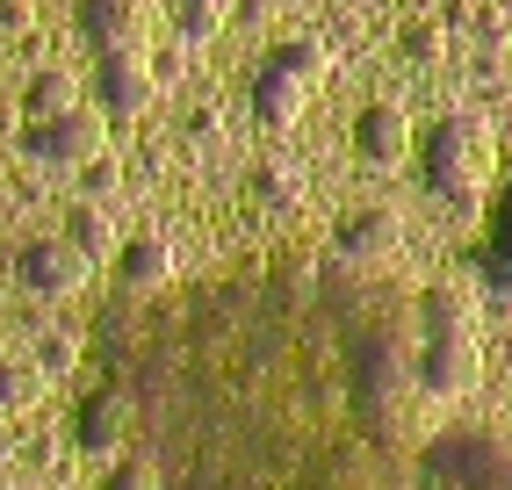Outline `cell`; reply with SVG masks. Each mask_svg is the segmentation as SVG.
Returning <instances> with one entry per match:
<instances>
[{"instance_id":"cell-1","label":"cell","mask_w":512,"mask_h":490,"mask_svg":"<svg viewBox=\"0 0 512 490\" xmlns=\"http://www.w3.org/2000/svg\"><path fill=\"white\" fill-rule=\"evenodd\" d=\"M491 166H498V145H491V123L484 116H440L426 130V181L440 195L469 202L476 188L491 181Z\"/></svg>"},{"instance_id":"cell-2","label":"cell","mask_w":512,"mask_h":490,"mask_svg":"<svg viewBox=\"0 0 512 490\" xmlns=\"http://www.w3.org/2000/svg\"><path fill=\"white\" fill-rule=\"evenodd\" d=\"M426 390L433 397H469L476 390V332H469V310L462 296H433V339H426Z\"/></svg>"},{"instance_id":"cell-3","label":"cell","mask_w":512,"mask_h":490,"mask_svg":"<svg viewBox=\"0 0 512 490\" xmlns=\"http://www.w3.org/2000/svg\"><path fill=\"white\" fill-rule=\"evenodd\" d=\"M22 152L44 166H87L101 159V116L94 109H58V116H29Z\"/></svg>"},{"instance_id":"cell-4","label":"cell","mask_w":512,"mask_h":490,"mask_svg":"<svg viewBox=\"0 0 512 490\" xmlns=\"http://www.w3.org/2000/svg\"><path fill=\"white\" fill-rule=\"evenodd\" d=\"M87 267L94 260L80 253V245H65V238H37V245H22V260H15L29 296H80L87 289Z\"/></svg>"},{"instance_id":"cell-5","label":"cell","mask_w":512,"mask_h":490,"mask_svg":"<svg viewBox=\"0 0 512 490\" xmlns=\"http://www.w3.org/2000/svg\"><path fill=\"white\" fill-rule=\"evenodd\" d=\"M94 94H101V109H109V116H138L145 101L159 94V73H152L145 51H101V65H94Z\"/></svg>"},{"instance_id":"cell-6","label":"cell","mask_w":512,"mask_h":490,"mask_svg":"<svg viewBox=\"0 0 512 490\" xmlns=\"http://www.w3.org/2000/svg\"><path fill=\"white\" fill-rule=\"evenodd\" d=\"M339 253L354 267H390L404 253V217L397 209H361V217H347V231H339Z\"/></svg>"},{"instance_id":"cell-7","label":"cell","mask_w":512,"mask_h":490,"mask_svg":"<svg viewBox=\"0 0 512 490\" xmlns=\"http://www.w3.org/2000/svg\"><path fill=\"white\" fill-rule=\"evenodd\" d=\"M80 37L94 51H138L145 44V8L138 0H80Z\"/></svg>"},{"instance_id":"cell-8","label":"cell","mask_w":512,"mask_h":490,"mask_svg":"<svg viewBox=\"0 0 512 490\" xmlns=\"http://www.w3.org/2000/svg\"><path fill=\"white\" fill-rule=\"evenodd\" d=\"M303 109H311V80L282 73V65H260V80H253V116L275 123V130H289Z\"/></svg>"},{"instance_id":"cell-9","label":"cell","mask_w":512,"mask_h":490,"mask_svg":"<svg viewBox=\"0 0 512 490\" xmlns=\"http://www.w3.org/2000/svg\"><path fill=\"white\" fill-rule=\"evenodd\" d=\"M354 145H361V159H368V166H397V159H404V145H412V130H404V109H390V101L361 109Z\"/></svg>"},{"instance_id":"cell-10","label":"cell","mask_w":512,"mask_h":490,"mask_svg":"<svg viewBox=\"0 0 512 490\" xmlns=\"http://www.w3.org/2000/svg\"><path fill=\"white\" fill-rule=\"evenodd\" d=\"M116 267H123V282H130V289H159L166 274H174V245H166L159 231H138V238H123V245H116Z\"/></svg>"},{"instance_id":"cell-11","label":"cell","mask_w":512,"mask_h":490,"mask_svg":"<svg viewBox=\"0 0 512 490\" xmlns=\"http://www.w3.org/2000/svg\"><path fill=\"white\" fill-rule=\"evenodd\" d=\"M73 433H80L87 454H116V447H123V397H87Z\"/></svg>"},{"instance_id":"cell-12","label":"cell","mask_w":512,"mask_h":490,"mask_svg":"<svg viewBox=\"0 0 512 490\" xmlns=\"http://www.w3.org/2000/svg\"><path fill=\"white\" fill-rule=\"evenodd\" d=\"M65 245H80V253L94 260V253H116V217H109V202H80L73 217H65Z\"/></svg>"},{"instance_id":"cell-13","label":"cell","mask_w":512,"mask_h":490,"mask_svg":"<svg viewBox=\"0 0 512 490\" xmlns=\"http://www.w3.org/2000/svg\"><path fill=\"white\" fill-rule=\"evenodd\" d=\"M29 116H58V109H80V80L58 73V65H44V73H29Z\"/></svg>"},{"instance_id":"cell-14","label":"cell","mask_w":512,"mask_h":490,"mask_svg":"<svg viewBox=\"0 0 512 490\" xmlns=\"http://www.w3.org/2000/svg\"><path fill=\"white\" fill-rule=\"evenodd\" d=\"M44 368L37 361H0V411H29V404H37L44 397Z\"/></svg>"},{"instance_id":"cell-15","label":"cell","mask_w":512,"mask_h":490,"mask_svg":"<svg viewBox=\"0 0 512 490\" xmlns=\"http://www.w3.org/2000/svg\"><path fill=\"white\" fill-rule=\"evenodd\" d=\"M267 65H282V73H296V80H325V44H311V37H296V44H275L267 51Z\"/></svg>"},{"instance_id":"cell-16","label":"cell","mask_w":512,"mask_h":490,"mask_svg":"<svg viewBox=\"0 0 512 490\" xmlns=\"http://www.w3.org/2000/svg\"><path fill=\"white\" fill-rule=\"evenodd\" d=\"M101 490H159V469H152V462H138V454H123V462L101 476Z\"/></svg>"},{"instance_id":"cell-17","label":"cell","mask_w":512,"mask_h":490,"mask_svg":"<svg viewBox=\"0 0 512 490\" xmlns=\"http://www.w3.org/2000/svg\"><path fill=\"white\" fill-rule=\"evenodd\" d=\"M224 29V8H210V0H181V37L202 44V37H217Z\"/></svg>"},{"instance_id":"cell-18","label":"cell","mask_w":512,"mask_h":490,"mask_svg":"<svg viewBox=\"0 0 512 490\" xmlns=\"http://www.w3.org/2000/svg\"><path fill=\"white\" fill-rule=\"evenodd\" d=\"M73 354H80V346L65 339V332H51V339L37 346V368H44V375H65V368H73Z\"/></svg>"},{"instance_id":"cell-19","label":"cell","mask_w":512,"mask_h":490,"mask_svg":"<svg viewBox=\"0 0 512 490\" xmlns=\"http://www.w3.org/2000/svg\"><path fill=\"white\" fill-rule=\"evenodd\" d=\"M116 195V159L101 152V159H87V202H109Z\"/></svg>"},{"instance_id":"cell-20","label":"cell","mask_w":512,"mask_h":490,"mask_svg":"<svg viewBox=\"0 0 512 490\" xmlns=\"http://www.w3.org/2000/svg\"><path fill=\"white\" fill-rule=\"evenodd\" d=\"M231 15H238V22H275L282 0H231Z\"/></svg>"},{"instance_id":"cell-21","label":"cell","mask_w":512,"mask_h":490,"mask_svg":"<svg viewBox=\"0 0 512 490\" xmlns=\"http://www.w3.org/2000/svg\"><path fill=\"white\" fill-rule=\"evenodd\" d=\"M440 44H448V37H440L433 22H419V29H412V51H419V58H440Z\"/></svg>"},{"instance_id":"cell-22","label":"cell","mask_w":512,"mask_h":490,"mask_svg":"<svg viewBox=\"0 0 512 490\" xmlns=\"http://www.w3.org/2000/svg\"><path fill=\"white\" fill-rule=\"evenodd\" d=\"M498 245H505V267H512V195H505V224H498Z\"/></svg>"},{"instance_id":"cell-23","label":"cell","mask_w":512,"mask_h":490,"mask_svg":"<svg viewBox=\"0 0 512 490\" xmlns=\"http://www.w3.org/2000/svg\"><path fill=\"white\" fill-rule=\"evenodd\" d=\"M8 454H15V426L0 418V462H8Z\"/></svg>"},{"instance_id":"cell-24","label":"cell","mask_w":512,"mask_h":490,"mask_svg":"<svg viewBox=\"0 0 512 490\" xmlns=\"http://www.w3.org/2000/svg\"><path fill=\"white\" fill-rule=\"evenodd\" d=\"M210 8H224V15H231V0H210Z\"/></svg>"}]
</instances>
